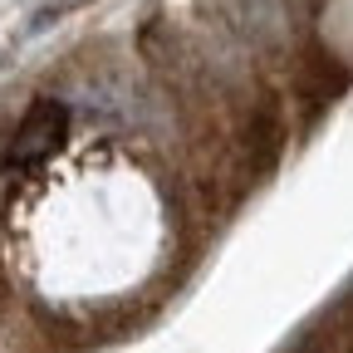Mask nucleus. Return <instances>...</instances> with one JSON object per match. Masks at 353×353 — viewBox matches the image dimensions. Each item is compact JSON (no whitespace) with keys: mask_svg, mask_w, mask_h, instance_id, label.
<instances>
[{"mask_svg":"<svg viewBox=\"0 0 353 353\" xmlns=\"http://www.w3.org/2000/svg\"><path fill=\"white\" fill-rule=\"evenodd\" d=\"M64 132H69V113L59 103H34L25 113L20 132H15V143H10V157L15 162H39L64 143Z\"/></svg>","mask_w":353,"mask_h":353,"instance_id":"nucleus-1","label":"nucleus"}]
</instances>
